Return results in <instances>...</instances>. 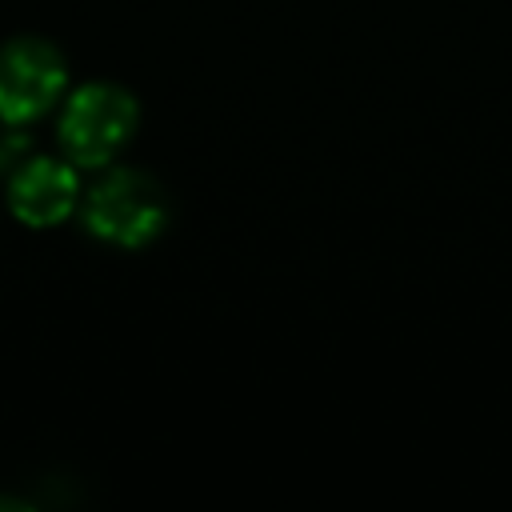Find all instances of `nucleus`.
<instances>
[{
	"label": "nucleus",
	"mask_w": 512,
	"mask_h": 512,
	"mask_svg": "<svg viewBox=\"0 0 512 512\" xmlns=\"http://www.w3.org/2000/svg\"><path fill=\"white\" fill-rule=\"evenodd\" d=\"M80 216L96 240L116 248H144L168 224V196L148 172L112 168L84 192Z\"/></svg>",
	"instance_id": "f257e3e1"
},
{
	"label": "nucleus",
	"mask_w": 512,
	"mask_h": 512,
	"mask_svg": "<svg viewBox=\"0 0 512 512\" xmlns=\"http://www.w3.org/2000/svg\"><path fill=\"white\" fill-rule=\"evenodd\" d=\"M140 120L136 96L120 84L96 80L68 96L60 116V148L76 168H108L132 140Z\"/></svg>",
	"instance_id": "f03ea898"
},
{
	"label": "nucleus",
	"mask_w": 512,
	"mask_h": 512,
	"mask_svg": "<svg viewBox=\"0 0 512 512\" xmlns=\"http://www.w3.org/2000/svg\"><path fill=\"white\" fill-rule=\"evenodd\" d=\"M68 84V64L64 56L36 36L8 40L0 48V120L8 128L40 120Z\"/></svg>",
	"instance_id": "7ed1b4c3"
},
{
	"label": "nucleus",
	"mask_w": 512,
	"mask_h": 512,
	"mask_svg": "<svg viewBox=\"0 0 512 512\" xmlns=\"http://www.w3.org/2000/svg\"><path fill=\"white\" fill-rule=\"evenodd\" d=\"M80 204V180L72 160L28 156L8 180V208L28 228H52Z\"/></svg>",
	"instance_id": "20e7f679"
}]
</instances>
